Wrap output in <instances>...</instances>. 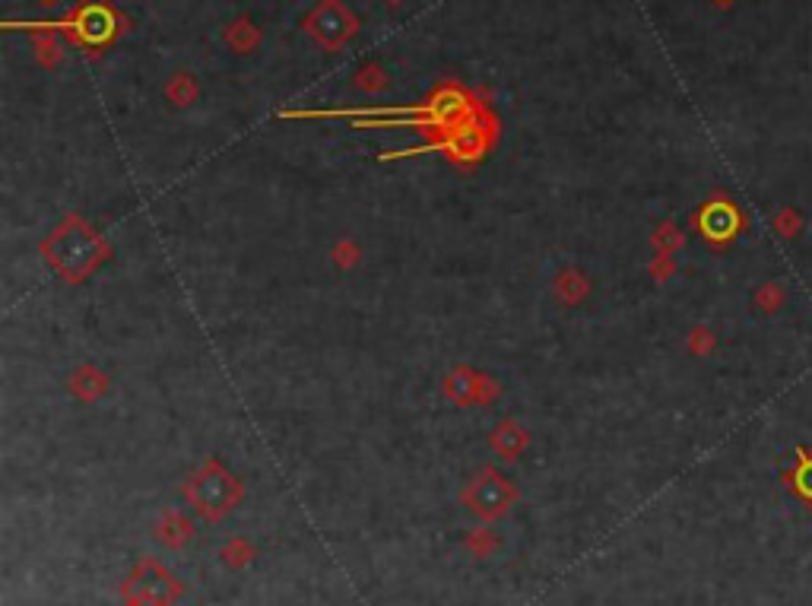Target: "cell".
Wrapping results in <instances>:
<instances>
[{"label":"cell","mask_w":812,"mask_h":606,"mask_svg":"<svg viewBox=\"0 0 812 606\" xmlns=\"http://www.w3.org/2000/svg\"><path fill=\"white\" fill-rule=\"evenodd\" d=\"M42 257L64 283H83L112 257V245L80 213H67L42 238Z\"/></svg>","instance_id":"1"},{"label":"cell","mask_w":812,"mask_h":606,"mask_svg":"<svg viewBox=\"0 0 812 606\" xmlns=\"http://www.w3.org/2000/svg\"><path fill=\"white\" fill-rule=\"evenodd\" d=\"M800 483H803V489L812 495V464H806V467L800 470Z\"/></svg>","instance_id":"12"},{"label":"cell","mask_w":812,"mask_h":606,"mask_svg":"<svg viewBox=\"0 0 812 606\" xmlns=\"http://www.w3.org/2000/svg\"><path fill=\"white\" fill-rule=\"evenodd\" d=\"M514 499H518L514 486L492 467L476 473V480L464 492V502L470 505L473 514H479V518H498V514H505L511 508Z\"/></svg>","instance_id":"3"},{"label":"cell","mask_w":812,"mask_h":606,"mask_svg":"<svg viewBox=\"0 0 812 606\" xmlns=\"http://www.w3.org/2000/svg\"><path fill=\"white\" fill-rule=\"evenodd\" d=\"M330 261H334L340 270H349L362 261V248L353 242V238H340V242L330 248Z\"/></svg>","instance_id":"10"},{"label":"cell","mask_w":812,"mask_h":606,"mask_svg":"<svg viewBox=\"0 0 812 606\" xmlns=\"http://www.w3.org/2000/svg\"><path fill=\"white\" fill-rule=\"evenodd\" d=\"M698 226L711 242H727V238L740 229V216H736L733 204H727V200H714V204H708L698 213Z\"/></svg>","instance_id":"5"},{"label":"cell","mask_w":812,"mask_h":606,"mask_svg":"<svg viewBox=\"0 0 812 606\" xmlns=\"http://www.w3.org/2000/svg\"><path fill=\"white\" fill-rule=\"evenodd\" d=\"M311 29H315V35L321 42H327V45H337V42H343L346 39V32H349V23L343 20V13L340 10H330V16H327V10L318 16L315 23H311Z\"/></svg>","instance_id":"9"},{"label":"cell","mask_w":812,"mask_h":606,"mask_svg":"<svg viewBox=\"0 0 812 606\" xmlns=\"http://www.w3.org/2000/svg\"><path fill=\"white\" fill-rule=\"evenodd\" d=\"M83 32H86V39L92 42H102L105 35H108V16L102 10H92L83 16Z\"/></svg>","instance_id":"11"},{"label":"cell","mask_w":812,"mask_h":606,"mask_svg":"<svg viewBox=\"0 0 812 606\" xmlns=\"http://www.w3.org/2000/svg\"><path fill=\"white\" fill-rule=\"evenodd\" d=\"M527 442H530L527 429L521 426V422H514V419L495 422L492 432H489V448H492L495 454L508 457V461H518L521 451L527 448Z\"/></svg>","instance_id":"6"},{"label":"cell","mask_w":812,"mask_h":606,"mask_svg":"<svg viewBox=\"0 0 812 606\" xmlns=\"http://www.w3.org/2000/svg\"><path fill=\"white\" fill-rule=\"evenodd\" d=\"M108 391V375L96 365H80L77 372L70 375V394L83 400V403H96Z\"/></svg>","instance_id":"8"},{"label":"cell","mask_w":812,"mask_h":606,"mask_svg":"<svg viewBox=\"0 0 812 606\" xmlns=\"http://www.w3.org/2000/svg\"><path fill=\"white\" fill-rule=\"evenodd\" d=\"M441 391H445V397L451 403H457V407H486V403H492L498 397V384L489 375L460 365V369L448 372Z\"/></svg>","instance_id":"4"},{"label":"cell","mask_w":812,"mask_h":606,"mask_svg":"<svg viewBox=\"0 0 812 606\" xmlns=\"http://www.w3.org/2000/svg\"><path fill=\"white\" fill-rule=\"evenodd\" d=\"M552 296H556L562 305L575 308L590 296V277L578 267H565L556 273V280H552Z\"/></svg>","instance_id":"7"},{"label":"cell","mask_w":812,"mask_h":606,"mask_svg":"<svg viewBox=\"0 0 812 606\" xmlns=\"http://www.w3.org/2000/svg\"><path fill=\"white\" fill-rule=\"evenodd\" d=\"M184 495L191 499V505L203 514V518H210L216 521L219 514L229 511L235 502H238V495H242V486H238V480L223 470V464L216 461H207L203 464L188 483H184Z\"/></svg>","instance_id":"2"}]
</instances>
